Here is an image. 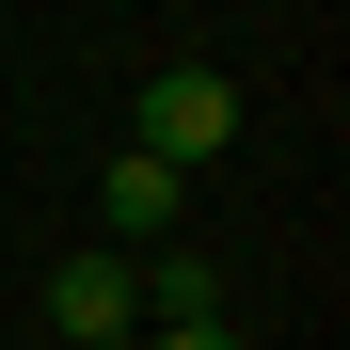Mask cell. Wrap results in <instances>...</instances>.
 Masks as SVG:
<instances>
[{"label":"cell","mask_w":350,"mask_h":350,"mask_svg":"<svg viewBox=\"0 0 350 350\" xmlns=\"http://www.w3.org/2000/svg\"><path fill=\"white\" fill-rule=\"evenodd\" d=\"M111 350H144V334H111Z\"/></svg>","instance_id":"cell-5"},{"label":"cell","mask_w":350,"mask_h":350,"mask_svg":"<svg viewBox=\"0 0 350 350\" xmlns=\"http://www.w3.org/2000/svg\"><path fill=\"white\" fill-rule=\"evenodd\" d=\"M175 207H191V175H159V159L128 144V159H111V175H96V223H111V239H96V255H159V239H175Z\"/></svg>","instance_id":"cell-2"},{"label":"cell","mask_w":350,"mask_h":350,"mask_svg":"<svg viewBox=\"0 0 350 350\" xmlns=\"http://www.w3.org/2000/svg\"><path fill=\"white\" fill-rule=\"evenodd\" d=\"M48 319H64L80 350H111V334L144 319V286H128V255H64V271H48Z\"/></svg>","instance_id":"cell-3"},{"label":"cell","mask_w":350,"mask_h":350,"mask_svg":"<svg viewBox=\"0 0 350 350\" xmlns=\"http://www.w3.org/2000/svg\"><path fill=\"white\" fill-rule=\"evenodd\" d=\"M159 350H239V319H175V334H159Z\"/></svg>","instance_id":"cell-4"},{"label":"cell","mask_w":350,"mask_h":350,"mask_svg":"<svg viewBox=\"0 0 350 350\" xmlns=\"http://www.w3.org/2000/svg\"><path fill=\"white\" fill-rule=\"evenodd\" d=\"M223 144H239V80H223V64H159V80H144V159L191 175V159H223Z\"/></svg>","instance_id":"cell-1"}]
</instances>
